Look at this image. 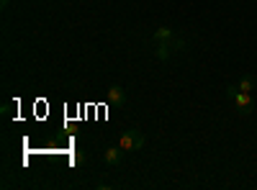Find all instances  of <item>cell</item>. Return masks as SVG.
Returning a JSON list of instances; mask_svg holds the SVG:
<instances>
[{"instance_id": "277c9868", "label": "cell", "mask_w": 257, "mask_h": 190, "mask_svg": "<svg viewBox=\"0 0 257 190\" xmlns=\"http://www.w3.org/2000/svg\"><path fill=\"white\" fill-rule=\"evenodd\" d=\"M103 159H105L108 167H118L123 162V149H121V146H108V149L103 152Z\"/></svg>"}, {"instance_id": "8992f818", "label": "cell", "mask_w": 257, "mask_h": 190, "mask_svg": "<svg viewBox=\"0 0 257 190\" xmlns=\"http://www.w3.org/2000/svg\"><path fill=\"white\" fill-rule=\"evenodd\" d=\"M8 3H11V0H0V6H3V8H8Z\"/></svg>"}, {"instance_id": "6da1fadb", "label": "cell", "mask_w": 257, "mask_h": 190, "mask_svg": "<svg viewBox=\"0 0 257 190\" xmlns=\"http://www.w3.org/2000/svg\"><path fill=\"white\" fill-rule=\"evenodd\" d=\"M118 146H121L123 152H139L142 146H144V134H142L139 129H128V131L121 134Z\"/></svg>"}, {"instance_id": "7a4b0ae2", "label": "cell", "mask_w": 257, "mask_h": 190, "mask_svg": "<svg viewBox=\"0 0 257 190\" xmlns=\"http://www.w3.org/2000/svg\"><path fill=\"white\" fill-rule=\"evenodd\" d=\"M231 100H234V105L239 108V113H242V116H249V113L254 111V100H252V93H242V90H237V95H234Z\"/></svg>"}, {"instance_id": "5b68a950", "label": "cell", "mask_w": 257, "mask_h": 190, "mask_svg": "<svg viewBox=\"0 0 257 190\" xmlns=\"http://www.w3.org/2000/svg\"><path fill=\"white\" fill-rule=\"evenodd\" d=\"M254 85H257V80H254L252 75H242V77H239V82H237V88H239L242 93H252V90H254Z\"/></svg>"}, {"instance_id": "3957f363", "label": "cell", "mask_w": 257, "mask_h": 190, "mask_svg": "<svg viewBox=\"0 0 257 190\" xmlns=\"http://www.w3.org/2000/svg\"><path fill=\"white\" fill-rule=\"evenodd\" d=\"M105 100H108V105H121L126 103V93H123V88L121 85H111L108 90H105Z\"/></svg>"}]
</instances>
